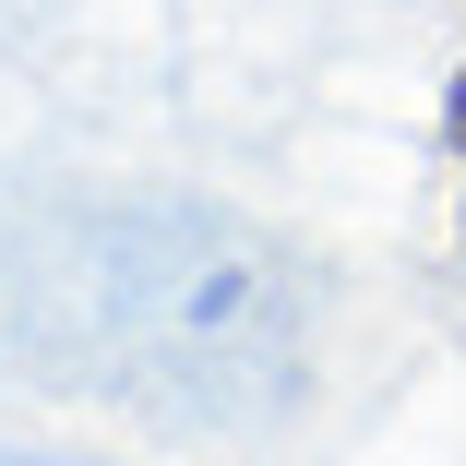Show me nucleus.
I'll use <instances>...</instances> for the list:
<instances>
[{
  "mask_svg": "<svg viewBox=\"0 0 466 466\" xmlns=\"http://www.w3.org/2000/svg\"><path fill=\"white\" fill-rule=\"evenodd\" d=\"M442 144H454V216H466V60H454V84H442Z\"/></svg>",
  "mask_w": 466,
  "mask_h": 466,
  "instance_id": "1",
  "label": "nucleus"
}]
</instances>
